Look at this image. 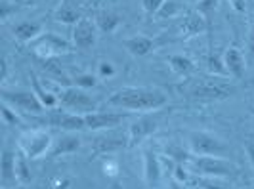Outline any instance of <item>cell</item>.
Segmentation results:
<instances>
[{
    "label": "cell",
    "mask_w": 254,
    "mask_h": 189,
    "mask_svg": "<svg viewBox=\"0 0 254 189\" xmlns=\"http://www.w3.org/2000/svg\"><path fill=\"white\" fill-rule=\"evenodd\" d=\"M224 63L228 67V73L231 78L241 80L247 71V63H245V56L237 46H229L224 52Z\"/></svg>",
    "instance_id": "cell-15"
},
{
    "label": "cell",
    "mask_w": 254,
    "mask_h": 189,
    "mask_svg": "<svg viewBox=\"0 0 254 189\" xmlns=\"http://www.w3.org/2000/svg\"><path fill=\"white\" fill-rule=\"evenodd\" d=\"M130 117H132L130 111L128 113H111V111L109 113H98L96 111V113L84 115L86 128H90V130H113Z\"/></svg>",
    "instance_id": "cell-12"
},
{
    "label": "cell",
    "mask_w": 254,
    "mask_h": 189,
    "mask_svg": "<svg viewBox=\"0 0 254 189\" xmlns=\"http://www.w3.org/2000/svg\"><path fill=\"white\" fill-rule=\"evenodd\" d=\"M98 40V25L88 17H82L73 29V46L78 50H90Z\"/></svg>",
    "instance_id": "cell-11"
},
{
    "label": "cell",
    "mask_w": 254,
    "mask_h": 189,
    "mask_svg": "<svg viewBox=\"0 0 254 189\" xmlns=\"http://www.w3.org/2000/svg\"><path fill=\"white\" fill-rule=\"evenodd\" d=\"M2 119L8 126H21V117L17 115V111L13 107H10L4 101H2Z\"/></svg>",
    "instance_id": "cell-32"
},
{
    "label": "cell",
    "mask_w": 254,
    "mask_h": 189,
    "mask_svg": "<svg viewBox=\"0 0 254 189\" xmlns=\"http://www.w3.org/2000/svg\"><path fill=\"white\" fill-rule=\"evenodd\" d=\"M165 155L168 157V159H170V161H174L176 164L191 163V161L195 159L191 151H186L184 147H180V145H174V143L166 145V147H165Z\"/></svg>",
    "instance_id": "cell-26"
},
{
    "label": "cell",
    "mask_w": 254,
    "mask_h": 189,
    "mask_svg": "<svg viewBox=\"0 0 254 189\" xmlns=\"http://www.w3.org/2000/svg\"><path fill=\"white\" fill-rule=\"evenodd\" d=\"M143 180L147 184V188H157L163 180V166L157 157V153L151 147L143 149Z\"/></svg>",
    "instance_id": "cell-13"
},
{
    "label": "cell",
    "mask_w": 254,
    "mask_h": 189,
    "mask_svg": "<svg viewBox=\"0 0 254 189\" xmlns=\"http://www.w3.org/2000/svg\"><path fill=\"white\" fill-rule=\"evenodd\" d=\"M98 73H100V76L102 78H109V76H115V73H117V69H115V65L111 62H102L100 65H98Z\"/></svg>",
    "instance_id": "cell-35"
},
{
    "label": "cell",
    "mask_w": 254,
    "mask_h": 189,
    "mask_svg": "<svg viewBox=\"0 0 254 189\" xmlns=\"http://www.w3.org/2000/svg\"><path fill=\"white\" fill-rule=\"evenodd\" d=\"M168 65H170V69L180 76H190L195 73V63L191 58L188 56H184V54H172V56H168Z\"/></svg>",
    "instance_id": "cell-23"
},
{
    "label": "cell",
    "mask_w": 254,
    "mask_h": 189,
    "mask_svg": "<svg viewBox=\"0 0 254 189\" xmlns=\"http://www.w3.org/2000/svg\"><path fill=\"white\" fill-rule=\"evenodd\" d=\"M111 189H121V186H119V184H113V188Z\"/></svg>",
    "instance_id": "cell-44"
},
{
    "label": "cell",
    "mask_w": 254,
    "mask_h": 189,
    "mask_svg": "<svg viewBox=\"0 0 254 189\" xmlns=\"http://www.w3.org/2000/svg\"><path fill=\"white\" fill-rule=\"evenodd\" d=\"M56 19L60 21V23H65V25H76L82 17H80V12L73 8L67 0H65L64 4L58 8V12H56Z\"/></svg>",
    "instance_id": "cell-25"
},
{
    "label": "cell",
    "mask_w": 254,
    "mask_h": 189,
    "mask_svg": "<svg viewBox=\"0 0 254 189\" xmlns=\"http://www.w3.org/2000/svg\"><path fill=\"white\" fill-rule=\"evenodd\" d=\"M109 105L136 111V113H145V111H157L168 103V96L163 90L157 88H138V86H123L117 92H113L107 100Z\"/></svg>",
    "instance_id": "cell-1"
},
{
    "label": "cell",
    "mask_w": 254,
    "mask_h": 189,
    "mask_svg": "<svg viewBox=\"0 0 254 189\" xmlns=\"http://www.w3.org/2000/svg\"><path fill=\"white\" fill-rule=\"evenodd\" d=\"M15 164H17V153L12 151L10 147H4V151H2V188H10V184L17 182Z\"/></svg>",
    "instance_id": "cell-20"
},
{
    "label": "cell",
    "mask_w": 254,
    "mask_h": 189,
    "mask_svg": "<svg viewBox=\"0 0 254 189\" xmlns=\"http://www.w3.org/2000/svg\"><path fill=\"white\" fill-rule=\"evenodd\" d=\"M218 4H220V0H199L197 6H195V10L201 13L204 17V21H206V37H208L210 52L214 50L212 48V35H214V13L218 10Z\"/></svg>",
    "instance_id": "cell-17"
},
{
    "label": "cell",
    "mask_w": 254,
    "mask_h": 189,
    "mask_svg": "<svg viewBox=\"0 0 254 189\" xmlns=\"http://www.w3.org/2000/svg\"><path fill=\"white\" fill-rule=\"evenodd\" d=\"M50 123L58 128H62L65 132H78L86 128V119L84 115L78 113H62V111H54L50 117Z\"/></svg>",
    "instance_id": "cell-14"
},
{
    "label": "cell",
    "mask_w": 254,
    "mask_h": 189,
    "mask_svg": "<svg viewBox=\"0 0 254 189\" xmlns=\"http://www.w3.org/2000/svg\"><path fill=\"white\" fill-rule=\"evenodd\" d=\"M245 151H247V157H249L251 166H253V170H254V141L253 139H247V141H245Z\"/></svg>",
    "instance_id": "cell-38"
},
{
    "label": "cell",
    "mask_w": 254,
    "mask_h": 189,
    "mask_svg": "<svg viewBox=\"0 0 254 189\" xmlns=\"http://www.w3.org/2000/svg\"><path fill=\"white\" fill-rule=\"evenodd\" d=\"M96 25L98 29L105 33V35H113L115 31L121 27V15H117L113 12H100L96 15Z\"/></svg>",
    "instance_id": "cell-24"
},
{
    "label": "cell",
    "mask_w": 254,
    "mask_h": 189,
    "mask_svg": "<svg viewBox=\"0 0 254 189\" xmlns=\"http://www.w3.org/2000/svg\"><path fill=\"white\" fill-rule=\"evenodd\" d=\"M188 143L195 157H224L229 153V147L218 136L203 130H191L188 134Z\"/></svg>",
    "instance_id": "cell-2"
},
{
    "label": "cell",
    "mask_w": 254,
    "mask_h": 189,
    "mask_svg": "<svg viewBox=\"0 0 254 189\" xmlns=\"http://www.w3.org/2000/svg\"><path fill=\"white\" fill-rule=\"evenodd\" d=\"M128 147V134L125 132H119V130H107L105 134L98 136L94 139V145H92V155L98 157V155H109L119 149H125Z\"/></svg>",
    "instance_id": "cell-9"
},
{
    "label": "cell",
    "mask_w": 254,
    "mask_h": 189,
    "mask_svg": "<svg viewBox=\"0 0 254 189\" xmlns=\"http://www.w3.org/2000/svg\"><path fill=\"white\" fill-rule=\"evenodd\" d=\"M193 186L201 189H233L228 184L220 182V178H206V176H197L193 180Z\"/></svg>",
    "instance_id": "cell-29"
},
{
    "label": "cell",
    "mask_w": 254,
    "mask_h": 189,
    "mask_svg": "<svg viewBox=\"0 0 254 189\" xmlns=\"http://www.w3.org/2000/svg\"><path fill=\"white\" fill-rule=\"evenodd\" d=\"M60 103L65 109H71L78 115H90L98 111V101L86 94V90L78 86H64L58 94Z\"/></svg>",
    "instance_id": "cell-4"
},
{
    "label": "cell",
    "mask_w": 254,
    "mask_h": 189,
    "mask_svg": "<svg viewBox=\"0 0 254 189\" xmlns=\"http://www.w3.org/2000/svg\"><path fill=\"white\" fill-rule=\"evenodd\" d=\"M247 50H249V58H251V60H254V23H253V27H251V33H249Z\"/></svg>",
    "instance_id": "cell-39"
},
{
    "label": "cell",
    "mask_w": 254,
    "mask_h": 189,
    "mask_svg": "<svg viewBox=\"0 0 254 189\" xmlns=\"http://www.w3.org/2000/svg\"><path fill=\"white\" fill-rule=\"evenodd\" d=\"M180 12V2L178 0H166L161 6V10L157 12V19H170Z\"/></svg>",
    "instance_id": "cell-31"
},
{
    "label": "cell",
    "mask_w": 254,
    "mask_h": 189,
    "mask_svg": "<svg viewBox=\"0 0 254 189\" xmlns=\"http://www.w3.org/2000/svg\"><path fill=\"white\" fill-rule=\"evenodd\" d=\"M31 86H33V92L37 94V98L40 100V103L46 107V109H56L58 107V103H60V98H58V94H52L50 90H46V86L38 80L37 73H31Z\"/></svg>",
    "instance_id": "cell-21"
},
{
    "label": "cell",
    "mask_w": 254,
    "mask_h": 189,
    "mask_svg": "<svg viewBox=\"0 0 254 189\" xmlns=\"http://www.w3.org/2000/svg\"><path fill=\"white\" fill-rule=\"evenodd\" d=\"M159 128V115H145L140 117L134 125L130 126V132H128V147H134L141 143L145 138H149L151 134L157 132Z\"/></svg>",
    "instance_id": "cell-10"
},
{
    "label": "cell",
    "mask_w": 254,
    "mask_h": 189,
    "mask_svg": "<svg viewBox=\"0 0 254 189\" xmlns=\"http://www.w3.org/2000/svg\"><path fill=\"white\" fill-rule=\"evenodd\" d=\"M166 0H141V8L147 15H157V12L161 10V6Z\"/></svg>",
    "instance_id": "cell-34"
},
{
    "label": "cell",
    "mask_w": 254,
    "mask_h": 189,
    "mask_svg": "<svg viewBox=\"0 0 254 189\" xmlns=\"http://www.w3.org/2000/svg\"><path fill=\"white\" fill-rule=\"evenodd\" d=\"M103 170H105L107 176H115V174L119 172V164H117L115 159H109V157H107V159L103 161Z\"/></svg>",
    "instance_id": "cell-36"
},
{
    "label": "cell",
    "mask_w": 254,
    "mask_h": 189,
    "mask_svg": "<svg viewBox=\"0 0 254 189\" xmlns=\"http://www.w3.org/2000/svg\"><path fill=\"white\" fill-rule=\"evenodd\" d=\"M172 180H176L178 184H190L191 178H190V172H188V168L184 166V164H176L174 166V172H172Z\"/></svg>",
    "instance_id": "cell-33"
},
{
    "label": "cell",
    "mask_w": 254,
    "mask_h": 189,
    "mask_svg": "<svg viewBox=\"0 0 254 189\" xmlns=\"http://www.w3.org/2000/svg\"><path fill=\"white\" fill-rule=\"evenodd\" d=\"M13 35L21 42H33L42 35V25L37 21H21L13 27Z\"/></svg>",
    "instance_id": "cell-22"
},
{
    "label": "cell",
    "mask_w": 254,
    "mask_h": 189,
    "mask_svg": "<svg viewBox=\"0 0 254 189\" xmlns=\"http://www.w3.org/2000/svg\"><path fill=\"white\" fill-rule=\"evenodd\" d=\"M203 31H206V21L197 10H190L182 17V35L184 37H195Z\"/></svg>",
    "instance_id": "cell-19"
},
{
    "label": "cell",
    "mask_w": 254,
    "mask_h": 189,
    "mask_svg": "<svg viewBox=\"0 0 254 189\" xmlns=\"http://www.w3.org/2000/svg\"><path fill=\"white\" fill-rule=\"evenodd\" d=\"M191 189H201V188H195V186H193V188H191Z\"/></svg>",
    "instance_id": "cell-45"
},
{
    "label": "cell",
    "mask_w": 254,
    "mask_h": 189,
    "mask_svg": "<svg viewBox=\"0 0 254 189\" xmlns=\"http://www.w3.org/2000/svg\"><path fill=\"white\" fill-rule=\"evenodd\" d=\"M6 75H8V62H6V58H4V60H2V75H0V78L6 80Z\"/></svg>",
    "instance_id": "cell-40"
},
{
    "label": "cell",
    "mask_w": 254,
    "mask_h": 189,
    "mask_svg": "<svg viewBox=\"0 0 254 189\" xmlns=\"http://www.w3.org/2000/svg\"><path fill=\"white\" fill-rule=\"evenodd\" d=\"M33 52L44 62H50L62 54L71 52V44L65 38L58 37L56 33H42L37 40H33Z\"/></svg>",
    "instance_id": "cell-7"
},
{
    "label": "cell",
    "mask_w": 254,
    "mask_h": 189,
    "mask_svg": "<svg viewBox=\"0 0 254 189\" xmlns=\"http://www.w3.org/2000/svg\"><path fill=\"white\" fill-rule=\"evenodd\" d=\"M71 80H73V86H78V88L82 90L94 88L98 84V78L92 75V73H76Z\"/></svg>",
    "instance_id": "cell-30"
},
{
    "label": "cell",
    "mask_w": 254,
    "mask_h": 189,
    "mask_svg": "<svg viewBox=\"0 0 254 189\" xmlns=\"http://www.w3.org/2000/svg\"><path fill=\"white\" fill-rule=\"evenodd\" d=\"M69 186H71V182H69V180H62V182H58L56 189H67Z\"/></svg>",
    "instance_id": "cell-41"
},
{
    "label": "cell",
    "mask_w": 254,
    "mask_h": 189,
    "mask_svg": "<svg viewBox=\"0 0 254 189\" xmlns=\"http://www.w3.org/2000/svg\"><path fill=\"white\" fill-rule=\"evenodd\" d=\"M37 2H38V0H37Z\"/></svg>",
    "instance_id": "cell-46"
},
{
    "label": "cell",
    "mask_w": 254,
    "mask_h": 189,
    "mask_svg": "<svg viewBox=\"0 0 254 189\" xmlns=\"http://www.w3.org/2000/svg\"><path fill=\"white\" fill-rule=\"evenodd\" d=\"M123 46L128 50L130 56L134 58H145L147 54H151L157 46V42L149 37H143V35H134L130 38H125L123 40Z\"/></svg>",
    "instance_id": "cell-16"
},
{
    "label": "cell",
    "mask_w": 254,
    "mask_h": 189,
    "mask_svg": "<svg viewBox=\"0 0 254 189\" xmlns=\"http://www.w3.org/2000/svg\"><path fill=\"white\" fill-rule=\"evenodd\" d=\"M0 96L2 101L8 103L10 107H13L15 111L19 113H29V115H42L44 113V105L40 103V100L37 98V94L31 90H8L2 88L0 90Z\"/></svg>",
    "instance_id": "cell-5"
},
{
    "label": "cell",
    "mask_w": 254,
    "mask_h": 189,
    "mask_svg": "<svg viewBox=\"0 0 254 189\" xmlns=\"http://www.w3.org/2000/svg\"><path fill=\"white\" fill-rule=\"evenodd\" d=\"M82 138L75 132H67L56 141V147L50 151V157H60V155H73L80 149Z\"/></svg>",
    "instance_id": "cell-18"
},
{
    "label": "cell",
    "mask_w": 254,
    "mask_h": 189,
    "mask_svg": "<svg viewBox=\"0 0 254 189\" xmlns=\"http://www.w3.org/2000/svg\"><path fill=\"white\" fill-rule=\"evenodd\" d=\"M206 65H208V73L214 76H229L228 73V67L224 63V56H218L216 52L212 50L208 54V60H206Z\"/></svg>",
    "instance_id": "cell-27"
},
{
    "label": "cell",
    "mask_w": 254,
    "mask_h": 189,
    "mask_svg": "<svg viewBox=\"0 0 254 189\" xmlns=\"http://www.w3.org/2000/svg\"><path fill=\"white\" fill-rule=\"evenodd\" d=\"M170 189H184V186L178 184L176 180H170Z\"/></svg>",
    "instance_id": "cell-42"
},
{
    "label": "cell",
    "mask_w": 254,
    "mask_h": 189,
    "mask_svg": "<svg viewBox=\"0 0 254 189\" xmlns=\"http://www.w3.org/2000/svg\"><path fill=\"white\" fill-rule=\"evenodd\" d=\"M235 92H237V88L231 82L224 80V76L195 80L190 88L191 96L199 98V100H226L229 96H233Z\"/></svg>",
    "instance_id": "cell-3"
},
{
    "label": "cell",
    "mask_w": 254,
    "mask_h": 189,
    "mask_svg": "<svg viewBox=\"0 0 254 189\" xmlns=\"http://www.w3.org/2000/svg\"><path fill=\"white\" fill-rule=\"evenodd\" d=\"M197 176L206 178H229L237 174V166L222 157H197L191 161Z\"/></svg>",
    "instance_id": "cell-6"
},
{
    "label": "cell",
    "mask_w": 254,
    "mask_h": 189,
    "mask_svg": "<svg viewBox=\"0 0 254 189\" xmlns=\"http://www.w3.org/2000/svg\"><path fill=\"white\" fill-rule=\"evenodd\" d=\"M228 4L237 13H247V0H228Z\"/></svg>",
    "instance_id": "cell-37"
},
{
    "label": "cell",
    "mask_w": 254,
    "mask_h": 189,
    "mask_svg": "<svg viewBox=\"0 0 254 189\" xmlns=\"http://www.w3.org/2000/svg\"><path fill=\"white\" fill-rule=\"evenodd\" d=\"M4 189H25L23 186H19V188H4Z\"/></svg>",
    "instance_id": "cell-43"
},
{
    "label": "cell",
    "mask_w": 254,
    "mask_h": 189,
    "mask_svg": "<svg viewBox=\"0 0 254 189\" xmlns=\"http://www.w3.org/2000/svg\"><path fill=\"white\" fill-rule=\"evenodd\" d=\"M52 136L44 130H31L19 138V151L27 155V159H40L50 151Z\"/></svg>",
    "instance_id": "cell-8"
},
{
    "label": "cell",
    "mask_w": 254,
    "mask_h": 189,
    "mask_svg": "<svg viewBox=\"0 0 254 189\" xmlns=\"http://www.w3.org/2000/svg\"><path fill=\"white\" fill-rule=\"evenodd\" d=\"M15 176H17V182L21 186L29 184L33 180V174H31V168H29V163H27V155L23 151L17 153V164H15Z\"/></svg>",
    "instance_id": "cell-28"
}]
</instances>
